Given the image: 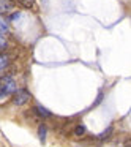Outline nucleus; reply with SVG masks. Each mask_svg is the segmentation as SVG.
<instances>
[{
	"mask_svg": "<svg viewBox=\"0 0 131 147\" xmlns=\"http://www.w3.org/2000/svg\"><path fill=\"white\" fill-rule=\"evenodd\" d=\"M33 111H35V114H38L40 117H43V119H49V117H52L51 111H48L46 108H43V106H40V105H36L35 108H33Z\"/></svg>",
	"mask_w": 131,
	"mask_h": 147,
	"instance_id": "obj_4",
	"label": "nucleus"
},
{
	"mask_svg": "<svg viewBox=\"0 0 131 147\" xmlns=\"http://www.w3.org/2000/svg\"><path fill=\"white\" fill-rule=\"evenodd\" d=\"M8 63H10V57L8 55H0V71L5 70L8 67Z\"/></svg>",
	"mask_w": 131,
	"mask_h": 147,
	"instance_id": "obj_7",
	"label": "nucleus"
},
{
	"mask_svg": "<svg viewBox=\"0 0 131 147\" xmlns=\"http://www.w3.org/2000/svg\"><path fill=\"white\" fill-rule=\"evenodd\" d=\"M8 32V26H7V22H5L2 18H0V35H5V33Z\"/></svg>",
	"mask_w": 131,
	"mask_h": 147,
	"instance_id": "obj_8",
	"label": "nucleus"
},
{
	"mask_svg": "<svg viewBox=\"0 0 131 147\" xmlns=\"http://www.w3.org/2000/svg\"><path fill=\"white\" fill-rule=\"evenodd\" d=\"M46 133H48V130H46V125H40V128H38V136H40V141H41V142H44V141H46Z\"/></svg>",
	"mask_w": 131,
	"mask_h": 147,
	"instance_id": "obj_6",
	"label": "nucleus"
},
{
	"mask_svg": "<svg viewBox=\"0 0 131 147\" xmlns=\"http://www.w3.org/2000/svg\"><path fill=\"white\" fill-rule=\"evenodd\" d=\"M16 2L22 8H33V5H35V0H16Z\"/></svg>",
	"mask_w": 131,
	"mask_h": 147,
	"instance_id": "obj_5",
	"label": "nucleus"
},
{
	"mask_svg": "<svg viewBox=\"0 0 131 147\" xmlns=\"http://www.w3.org/2000/svg\"><path fill=\"white\" fill-rule=\"evenodd\" d=\"M7 46H8V43H7V40H5V36L0 35V51L7 49Z\"/></svg>",
	"mask_w": 131,
	"mask_h": 147,
	"instance_id": "obj_11",
	"label": "nucleus"
},
{
	"mask_svg": "<svg viewBox=\"0 0 131 147\" xmlns=\"http://www.w3.org/2000/svg\"><path fill=\"white\" fill-rule=\"evenodd\" d=\"M30 98H32V95H30L26 89H21V90H16V92H14V100L13 101H14L16 106H22V105H26Z\"/></svg>",
	"mask_w": 131,
	"mask_h": 147,
	"instance_id": "obj_2",
	"label": "nucleus"
},
{
	"mask_svg": "<svg viewBox=\"0 0 131 147\" xmlns=\"http://www.w3.org/2000/svg\"><path fill=\"white\" fill-rule=\"evenodd\" d=\"M17 18H19V14H17V13H16V14H13V16H11V21H14V19H17Z\"/></svg>",
	"mask_w": 131,
	"mask_h": 147,
	"instance_id": "obj_12",
	"label": "nucleus"
},
{
	"mask_svg": "<svg viewBox=\"0 0 131 147\" xmlns=\"http://www.w3.org/2000/svg\"><path fill=\"white\" fill-rule=\"evenodd\" d=\"M0 90L7 95H11V93L16 92V82H14L13 76L11 74H7V76H2L0 78Z\"/></svg>",
	"mask_w": 131,
	"mask_h": 147,
	"instance_id": "obj_1",
	"label": "nucleus"
},
{
	"mask_svg": "<svg viewBox=\"0 0 131 147\" xmlns=\"http://www.w3.org/2000/svg\"><path fill=\"white\" fill-rule=\"evenodd\" d=\"M14 8L11 0H0V14H8L11 13Z\"/></svg>",
	"mask_w": 131,
	"mask_h": 147,
	"instance_id": "obj_3",
	"label": "nucleus"
},
{
	"mask_svg": "<svg viewBox=\"0 0 131 147\" xmlns=\"http://www.w3.org/2000/svg\"><path fill=\"white\" fill-rule=\"evenodd\" d=\"M84 133H85V127H84V125H77V127L74 128V134H76V136H82Z\"/></svg>",
	"mask_w": 131,
	"mask_h": 147,
	"instance_id": "obj_9",
	"label": "nucleus"
},
{
	"mask_svg": "<svg viewBox=\"0 0 131 147\" xmlns=\"http://www.w3.org/2000/svg\"><path fill=\"white\" fill-rule=\"evenodd\" d=\"M111 134H112V127H109L106 131H103V133L99 134L98 139H107V136H111Z\"/></svg>",
	"mask_w": 131,
	"mask_h": 147,
	"instance_id": "obj_10",
	"label": "nucleus"
}]
</instances>
